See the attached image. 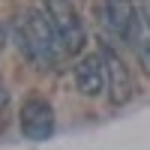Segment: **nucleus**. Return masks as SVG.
<instances>
[{
    "instance_id": "nucleus-1",
    "label": "nucleus",
    "mask_w": 150,
    "mask_h": 150,
    "mask_svg": "<svg viewBox=\"0 0 150 150\" xmlns=\"http://www.w3.org/2000/svg\"><path fill=\"white\" fill-rule=\"evenodd\" d=\"M12 36H15L18 42V51L24 57H30L33 63L39 66H51L57 63L60 57V39H57V30L51 18H48L45 6H30L24 9V15H18L15 21V30H12Z\"/></svg>"
},
{
    "instance_id": "nucleus-2",
    "label": "nucleus",
    "mask_w": 150,
    "mask_h": 150,
    "mask_svg": "<svg viewBox=\"0 0 150 150\" xmlns=\"http://www.w3.org/2000/svg\"><path fill=\"white\" fill-rule=\"evenodd\" d=\"M99 57H102V66H105V90L111 96V102L114 105L129 102L132 93H135V84H132L129 66L123 63V57L117 54V48L111 42H105L102 48H99Z\"/></svg>"
},
{
    "instance_id": "nucleus-3",
    "label": "nucleus",
    "mask_w": 150,
    "mask_h": 150,
    "mask_svg": "<svg viewBox=\"0 0 150 150\" xmlns=\"http://www.w3.org/2000/svg\"><path fill=\"white\" fill-rule=\"evenodd\" d=\"M96 12L102 15V24L108 27V33L114 39L129 42V45L141 39V21H138V12H135L132 3H99Z\"/></svg>"
},
{
    "instance_id": "nucleus-4",
    "label": "nucleus",
    "mask_w": 150,
    "mask_h": 150,
    "mask_svg": "<svg viewBox=\"0 0 150 150\" xmlns=\"http://www.w3.org/2000/svg\"><path fill=\"white\" fill-rule=\"evenodd\" d=\"M48 18H51L54 30H57V39H60V48L63 51H78L84 45V24L78 18V9L72 3H48L45 6Z\"/></svg>"
},
{
    "instance_id": "nucleus-5",
    "label": "nucleus",
    "mask_w": 150,
    "mask_h": 150,
    "mask_svg": "<svg viewBox=\"0 0 150 150\" xmlns=\"http://www.w3.org/2000/svg\"><path fill=\"white\" fill-rule=\"evenodd\" d=\"M18 126L21 135L30 141H45L48 135L54 132V108L51 102L33 96V99H24L21 105V114H18Z\"/></svg>"
},
{
    "instance_id": "nucleus-6",
    "label": "nucleus",
    "mask_w": 150,
    "mask_h": 150,
    "mask_svg": "<svg viewBox=\"0 0 150 150\" xmlns=\"http://www.w3.org/2000/svg\"><path fill=\"white\" fill-rule=\"evenodd\" d=\"M75 87H78L81 96H102L105 93V66L99 51L84 54L78 63H75Z\"/></svg>"
},
{
    "instance_id": "nucleus-7",
    "label": "nucleus",
    "mask_w": 150,
    "mask_h": 150,
    "mask_svg": "<svg viewBox=\"0 0 150 150\" xmlns=\"http://www.w3.org/2000/svg\"><path fill=\"white\" fill-rule=\"evenodd\" d=\"M135 57H138L144 75H150V39H147V36H141V39L135 42Z\"/></svg>"
},
{
    "instance_id": "nucleus-8",
    "label": "nucleus",
    "mask_w": 150,
    "mask_h": 150,
    "mask_svg": "<svg viewBox=\"0 0 150 150\" xmlns=\"http://www.w3.org/2000/svg\"><path fill=\"white\" fill-rule=\"evenodd\" d=\"M135 12H138V15H141L138 21H141V24H147V27H150V3H144V6H135Z\"/></svg>"
},
{
    "instance_id": "nucleus-9",
    "label": "nucleus",
    "mask_w": 150,
    "mask_h": 150,
    "mask_svg": "<svg viewBox=\"0 0 150 150\" xmlns=\"http://www.w3.org/2000/svg\"><path fill=\"white\" fill-rule=\"evenodd\" d=\"M9 105V93H6V87H3V81H0V111H3Z\"/></svg>"
},
{
    "instance_id": "nucleus-10",
    "label": "nucleus",
    "mask_w": 150,
    "mask_h": 150,
    "mask_svg": "<svg viewBox=\"0 0 150 150\" xmlns=\"http://www.w3.org/2000/svg\"><path fill=\"white\" fill-rule=\"evenodd\" d=\"M6 45V30H3V24H0V48Z\"/></svg>"
}]
</instances>
